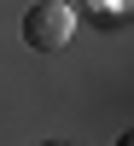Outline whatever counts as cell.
<instances>
[{
    "mask_svg": "<svg viewBox=\"0 0 134 146\" xmlns=\"http://www.w3.org/2000/svg\"><path fill=\"white\" fill-rule=\"evenodd\" d=\"M128 146H134V129H128Z\"/></svg>",
    "mask_w": 134,
    "mask_h": 146,
    "instance_id": "3",
    "label": "cell"
},
{
    "mask_svg": "<svg viewBox=\"0 0 134 146\" xmlns=\"http://www.w3.org/2000/svg\"><path fill=\"white\" fill-rule=\"evenodd\" d=\"M70 35H76V12H70L64 0H35V6L23 12V41H29L35 53H64Z\"/></svg>",
    "mask_w": 134,
    "mask_h": 146,
    "instance_id": "1",
    "label": "cell"
},
{
    "mask_svg": "<svg viewBox=\"0 0 134 146\" xmlns=\"http://www.w3.org/2000/svg\"><path fill=\"white\" fill-rule=\"evenodd\" d=\"M82 6H88L99 23H123L128 12H134V0H82Z\"/></svg>",
    "mask_w": 134,
    "mask_h": 146,
    "instance_id": "2",
    "label": "cell"
}]
</instances>
